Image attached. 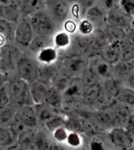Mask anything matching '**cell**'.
Here are the masks:
<instances>
[{"mask_svg": "<svg viewBox=\"0 0 134 150\" xmlns=\"http://www.w3.org/2000/svg\"><path fill=\"white\" fill-rule=\"evenodd\" d=\"M28 18L35 35L53 36L58 31V25L45 9L32 13Z\"/></svg>", "mask_w": 134, "mask_h": 150, "instance_id": "cell-1", "label": "cell"}, {"mask_svg": "<svg viewBox=\"0 0 134 150\" xmlns=\"http://www.w3.org/2000/svg\"><path fill=\"white\" fill-rule=\"evenodd\" d=\"M7 89L10 98V104L14 107L20 108L24 105L33 104L30 95L29 84L20 77L8 81Z\"/></svg>", "mask_w": 134, "mask_h": 150, "instance_id": "cell-2", "label": "cell"}, {"mask_svg": "<svg viewBox=\"0 0 134 150\" xmlns=\"http://www.w3.org/2000/svg\"><path fill=\"white\" fill-rule=\"evenodd\" d=\"M90 58L85 55L70 54L61 60L59 69L70 77L81 76L89 66Z\"/></svg>", "mask_w": 134, "mask_h": 150, "instance_id": "cell-3", "label": "cell"}, {"mask_svg": "<svg viewBox=\"0 0 134 150\" xmlns=\"http://www.w3.org/2000/svg\"><path fill=\"white\" fill-rule=\"evenodd\" d=\"M39 66L40 64L36 57L34 58L32 56L22 54L16 64L15 69L18 77L31 84L38 79Z\"/></svg>", "mask_w": 134, "mask_h": 150, "instance_id": "cell-4", "label": "cell"}, {"mask_svg": "<svg viewBox=\"0 0 134 150\" xmlns=\"http://www.w3.org/2000/svg\"><path fill=\"white\" fill-rule=\"evenodd\" d=\"M86 86L81 76L72 77L62 91V101L69 104L81 102Z\"/></svg>", "mask_w": 134, "mask_h": 150, "instance_id": "cell-5", "label": "cell"}, {"mask_svg": "<svg viewBox=\"0 0 134 150\" xmlns=\"http://www.w3.org/2000/svg\"><path fill=\"white\" fill-rule=\"evenodd\" d=\"M107 135L111 145L116 149H132L134 148V138L124 127H114L108 131Z\"/></svg>", "mask_w": 134, "mask_h": 150, "instance_id": "cell-6", "label": "cell"}, {"mask_svg": "<svg viewBox=\"0 0 134 150\" xmlns=\"http://www.w3.org/2000/svg\"><path fill=\"white\" fill-rule=\"evenodd\" d=\"M35 34L29 18L21 17L17 22L14 30V40L21 47L26 48L29 46Z\"/></svg>", "mask_w": 134, "mask_h": 150, "instance_id": "cell-7", "label": "cell"}, {"mask_svg": "<svg viewBox=\"0 0 134 150\" xmlns=\"http://www.w3.org/2000/svg\"><path fill=\"white\" fill-rule=\"evenodd\" d=\"M70 4L65 0H45V7L48 14L57 25H62L70 15Z\"/></svg>", "mask_w": 134, "mask_h": 150, "instance_id": "cell-8", "label": "cell"}, {"mask_svg": "<svg viewBox=\"0 0 134 150\" xmlns=\"http://www.w3.org/2000/svg\"><path fill=\"white\" fill-rule=\"evenodd\" d=\"M21 55L22 53L18 47L7 43L4 45L0 48V70L7 72L15 69Z\"/></svg>", "mask_w": 134, "mask_h": 150, "instance_id": "cell-9", "label": "cell"}, {"mask_svg": "<svg viewBox=\"0 0 134 150\" xmlns=\"http://www.w3.org/2000/svg\"><path fill=\"white\" fill-rule=\"evenodd\" d=\"M131 21L132 17L126 14L118 5L113 6L106 13V24L120 28L125 31L131 28Z\"/></svg>", "mask_w": 134, "mask_h": 150, "instance_id": "cell-10", "label": "cell"}, {"mask_svg": "<svg viewBox=\"0 0 134 150\" xmlns=\"http://www.w3.org/2000/svg\"><path fill=\"white\" fill-rule=\"evenodd\" d=\"M98 57L110 65H114L119 62V44L107 42L98 53Z\"/></svg>", "mask_w": 134, "mask_h": 150, "instance_id": "cell-11", "label": "cell"}, {"mask_svg": "<svg viewBox=\"0 0 134 150\" xmlns=\"http://www.w3.org/2000/svg\"><path fill=\"white\" fill-rule=\"evenodd\" d=\"M114 116L116 125L118 127H124L126 124L129 116L134 111V108L119 103L116 101L114 105L110 108Z\"/></svg>", "mask_w": 134, "mask_h": 150, "instance_id": "cell-12", "label": "cell"}, {"mask_svg": "<svg viewBox=\"0 0 134 150\" xmlns=\"http://www.w3.org/2000/svg\"><path fill=\"white\" fill-rule=\"evenodd\" d=\"M106 12L96 2L89 6L85 11L84 17L93 24L96 28H102L105 25Z\"/></svg>", "mask_w": 134, "mask_h": 150, "instance_id": "cell-13", "label": "cell"}, {"mask_svg": "<svg viewBox=\"0 0 134 150\" xmlns=\"http://www.w3.org/2000/svg\"><path fill=\"white\" fill-rule=\"evenodd\" d=\"M27 128L35 129L39 124L34 104L24 105L18 109Z\"/></svg>", "mask_w": 134, "mask_h": 150, "instance_id": "cell-14", "label": "cell"}, {"mask_svg": "<svg viewBox=\"0 0 134 150\" xmlns=\"http://www.w3.org/2000/svg\"><path fill=\"white\" fill-rule=\"evenodd\" d=\"M92 115L107 132H108L110 129L117 126L114 116L112 115L111 111L110 108L108 109H96L92 112Z\"/></svg>", "mask_w": 134, "mask_h": 150, "instance_id": "cell-15", "label": "cell"}, {"mask_svg": "<svg viewBox=\"0 0 134 150\" xmlns=\"http://www.w3.org/2000/svg\"><path fill=\"white\" fill-rule=\"evenodd\" d=\"M36 59L40 64H55L58 60V50L54 46L45 47L36 54Z\"/></svg>", "mask_w": 134, "mask_h": 150, "instance_id": "cell-16", "label": "cell"}, {"mask_svg": "<svg viewBox=\"0 0 134 150\" xmlns=\"http://www.w3.org/2000/svg\"><path fill=\"white\" fill-rule=\"evenodd\" d=\"M18 7L22 17H29L45 7V0H18Z\"/></svg>", "mask_w": 134, "mask_h": 150, "instance_id": "cell-17", "label": "cell"}, {"mask_svg": "<svg viewBox=\"0 0 134 150\" xmlns=\"http://www.w3.org/2000/svg\"><path fill=\"white\" fill-rule=\"evenodd\" d=\"M48 85L40 80H36L29 84L30 95L34 105L44 102Z\"/></svg>", "mask_w": 134, "mask_h": 150, "instance_id": "cell-18", "label": "cell"}, {"mask_svg": "<svg viewBox=\"0 0 134 150\" xmlns=\"http://www.w3.org/2000/svg\"><path fill=\"white\" fill-rule=\"evenodd\" d=\"M102 29L104 32L107 42L120 44L122 41L125 40L126 31L122 28L107 25L105 23V25L102 27Z\"/></svg>", "mask_w": 134, "mask_h": 150, "instance_id": "cell-19", "label": "cell"}, {"mask_svg": "<svg viewBox=\"0 0 134 150\" xmlns=\"http://www.w3.org/2000/svg\"><path fill=\"white\" fill-rule=\"evenodd\" d=\"M100 83L103 91L114 98H116L118 93H119V91L124 86L123 80L114 76L103 79L100 81Z\"/></svg>", "mask_w": 134, "mask_h": 150, "instance_id": "cell-20", "label": "cell"}, {"mask_svg": "<svg viewBox=\"0 0 134 150\" xmlns=\"http://www.w3.org/2000/svg\"><path fill=\"white\" fill-rule=\"evenodd\" d=\"M102 92L103 89L100 82L98 83L86 86L81 102L87 106H93Z\"/></svg>", "mask_w": 134, "mask_h": 150, "instance_id": "cell-21", "label": "cell"}, {"mask_svg": "<svg viewBox=\"0 0 134 150\" xmlns=\"http://www.w3.org/2000/svg\"><path fill=\"white\" fill-rule=\"evenodd\" d=\"M34 136H35L34 129L27 128L18 136L16 146H18V148L21 149H36Z\"/></svg>", "mask_w": 134, "mask_h": 150, "instance_id": "cell-22", "label": "cell"}, {"mask_svg": "<svg viewBox=\"0 0 134 150\" xmlns=\"http://www.w3.org/2000/svg\"><path fill=\"white\" fill-rule=\"evenodd\" d=\"M21 16L18 4L0 6V18L12 23H17Z\"/></svg>", "mask_w": 134, "mask_h": 150, "instance_id": "cell-23", "label": "cell"}, {"mask_svg": "<svg viewBox=\"0 0 134 150\" xmlns=\"http://www.w3.org/2000/svg\"><path fill=\"white\" fill-rule=\"evenodd\" d=\"M50 46H54L53 36H44V35H35L27 49L29 50L31 54H36L40 50L47 47H50Z\"/></svg>", "mask_w": 134, "mask_h": 150, "instance_id": "cell-24", "label": "cell"}, {"mask_svg": "<svg viewBox=\"0 0 134 150\" xmlns=\"http://www.w3.org/2000/svg\"><path fill=\"white\" fill-rule=\"evenodd\" d=\"M55 64H48V65L39 64L40 66L38 71V80H40L47 84L51 83L59 70V65L56 66Z\"/></svg>", "mask_w": 134, "mask_h": 150, "instance_id": "cell-25", "label": "cell"}, {"mask_svg": "<svg viewBox=\"0 0 134 150\" xmlns=\"http://www.w3.org/2000/svg\"><path fill=\"white\" fill-rule=\"evenodd\" d=\"M44 102L54 109H59L63 103L62 92L58 91L57 88H55V86L51 85L48 86V89H47Z\"/></svg>", "mask_w": 134, "mask_h": 150, "instance_id": "cell-26", "label": "cell"}, {"mask_svg": "<svg viewBox=\"0 0 134 150\" xmlns=\"http://www.w3.org/2000/svg\"><path fill=\"white\" fill-rule=\"evenodd\" d=\"M133 69H134V61H131V62L119 61L117 64L112 65L113 76L123 80L125 77Z\"/></svg>", "mask_w": 134, "mask_h": 150, "instance_id": "cell-27", "label": "cell"}, {"mask_svg": "<svg viewBox=\"0 0 134 150\" xmlns=\"http://www.w3.org/2000/svg\"><path fill=\"white\" fill-rule=\"evenodd\" d=\"M72 41V35L65 31H58L53 35V44L58 50L69 49Z\"/></svg>", "mask_w": 134, "mask_h": 150, "instance_id": "cell-28", "label": "cell"}, {"mask_svg": "<svg viewBox=\"0 0 134 150\" xmlns=\"http://www.w3.org/2000/svg\"><path fill=\"white\" fill-rule=\"evenodd\" d=\"M34 142L36 149H52L53 146H55L51 139L43 130L35 131Z\"/></svg>", "mask_w": 134, "mask_h": 150, "instance_id": "cell-29", "label": "cell"}, {"mask_svg": "<svg viewBox=\"0 0 134 150\" xmlns=\"http://www.w3.org/2000/svg\"><path fill=\"white\" fill-rule=\"evenodd\" d=\"M7 127L11 131V133L13 134V135L16 138V139L20 134H21L24 130L27 129L18 110L15 112Z\"/></svg>", "mask_w": 134, "mask_h": 150, "instance_id": "cell-30", "label": "cell"}, {"mask_svg": "<svg viewBox=\"0 0 134 150\" xmlns=\"http://www.w3.org/2000/svg\"><path fill=\"white\" fill-rule=\"evenodd\" d=\"M36 108V112L37 116L39 123H43L46 120L50 119L52 116H54L55 112V109L51 108V106L48 105L47 103L43 102V103L36 104L34 105Z\"/></svg>", "mask_w": 134, "mask_h": 150, "instance_id": "cell-31", "label": "cell"}, {"mask_svg": "<svg viewBox=\"0 0 134 150\" xmlns=\"http://www.w3.org/2000/svg\"><path fill=\"white\" fill-rule=\"evenodd\" d=\"M115 98L118 102L134 108V89L124 86Z\"/></svg>", "mask_w": 134, "mask_h": 150, "instance_id": "cell-32", "label": "cell"}, {"mask_svg": "<svg viewBox=\"0 0 134 150\" xmlns=\"http://www.w3.org/2000/svg\"><path fill=\"white\" fill-rule=\"evenodd\" d=\"M17 139L7 126H0V147H10L16 144Z\"/></svg>", "mask_w": 134, "mask_h": 150, "instance_id": "cell-33", "label": "cell"}, {"mask_svg": "<svg viewBox=\"0 0 134 150\" xmlns=\"http://www.w3.org/2000/svg\"><path fill=\"white\" fill-rule=\"evenodd\" d=\"M115 102L116 98L114 97L103 91L93 106L96 108V109H108L111 108Z\"/></svg>", "mask_w": 134, "mask_h": 150, "instance_id": "cell-34", "label": "cell"}, {"mask_svg": "<svg viewBox=\"0 0 134 150\" xmlns=\"http://www.w3.org/2000/svg\"><path fill=\"white\" fill-rule=\"evenodd\" d=\"M65 121H66L65 116L55 113L54 116L45 121L43 124L44 126V127L51 133L53 130H55V129L60 127H65Z\"/></svg>", "mask_w": 134, "mask_h": 150, "instance_id": "cell-35", "label": "cell"}, {"mask_svg": "<svg viewBox=\"0 0 134 150\" xmlns=\"http://www.w3.org/2000/svg\"><path fill=\"white\" fill-rule=\"evenodd\" d=\"M120 59L122 62L134 61V48L124 40L119 44Z\"/></svg>", "mask_w": 134, "mask_h": 150, "instance_id": "cell-36", "label": "cell"}, {"mask_svg": "<svg viewBox=\"0 0 134 150\" xmlns=\"http://www.w3.org/2000/svg\"><path fill=\"white\" fill-rule=\"evenodd\" d=\"M81 79L83 80L84 83H85V85L86 86L98 83L101 81L99 75L96 73V71H95L94 69H92L90 65L83 72V74L81 76Z\"/></svg>", "mask_w": 134, "mask_h": 150, "instance_id": "cell-37", "label": "cell"}, {"mask_svg": "<svg viewBox=\"0 0 134 150\" xmlns=\"http://www.w3.org/2000/svg\"><path fill=\"white\" fill-rule=\"evenodd\" d=\"M18 111L16 107L10 104L0 109V126H8L15 112Z\"/></svg>", "mask_w": 134, "mask_h": 150, "instance_id": "cell-38", "label": "cell"}, {"mask_svg": "<svg viewBox=\"0 0 134 150\" xmlns=\"http://www.w3.org/2000/svg\"><path fill=\"white\" fill-rule=\"evenodd\" d=\"M12 24V22H10L8 21L0 18V34H2L3 36L5 37L7 40V42L14 40V28L13 27Z\"/></svg>", "mask_w": 134, "mask_h": 150, "instance_id": "cell-39", "label": "cell"}, {"mask_svg": "<svg viewBox=\"0 0 134 150\" xmlns=\"http://www.w3.org/2000/svg\"><path fill=\"white\" fill-rule=\"evenodd\" d=\"M96 28L89 20L85 17H82L78 23L77 32L83 35H89L94 32Z\"/></svg>", "mask_w": 134, "mask_h": 150, "instance_id": "cell-40", "label": "cell"}, {"mask_svg": "<svg viewBox=\"0 0 134 150\" xmlns=\"http://www.w3.org/2000/svg\"><path fill=\"white\" fill-rule=\"evenodd\" d=\"M66 142L71 148L81 147L84 143L81 133L76 132V131H70Z\"/></svg>", "mask_w": 134, "mask_h": 150, "instance_id": "cell-41", "label": "cell"}, {"mask_svg": "<svg viewBox=\"0 0 134 150\" xmlns=\"http://www.w3.org/2000/svg\"><path fill=\"white\" fill-rule=\"evenodd\" d=\"M65 127L70 131H76V132H84L83 131V126L82 121L81 120L75 118V117H66L65 121Z\"/></svg>", "mask_w": 134, "mask_h": 150, "instance_id": "cell-42", "label": "cell"}, {"mask_svg": "<svg viewBox=\"0 0 134 150\" xmlns=\"http://www.w3.org/2000/svg\"><path fill=\"white\" fill-rule=\"evenodd\" d=\"M69 132L70 130L65 127H60L51 132V138L58 143H64L66 142Z\"/></svg>", "mask_w": 134, "mask_h": 150, "instance_id": "cell-43", "label": "cell"}, {"mask_svg": "<svg viewBox=\"0 0 134 150\" xmlns=\"http://www.w3.org/2000/svg\"><path fill=\"white\" fill-rule=\"evenodd\" d=\"M118 6L129 17H134V0H119Z\"/></svg>", "mask_w": 134, "mask_h": 150, "instance_id": "cell-44", "label": "cell"}, {"mask_svg": "<svg viewBox=\"0 0 134 150\" xmlns=\"http://www.w3.org/2000/svg\"><path fill=\"white\" fill-rule=\"evenodd\" d=\"M62 26H63V31L71 35L76 34L77 32L78 24L73 19H69V18L66 19L62 24Z\"/></svg>", "mask_w": 134, "mask_h": 150, "instance_id": "cell-45", "label": "cell"}, {"mask_svg": "<svg viewBox=\"0 0 134 150\" xmlns=\"http://www.w3.org/2000/svg\"><path fill=\"white\" fill-rule=\"evenodd\" d=\"M10 104V98L8 92L7 86H2L0 88V109Z\"/></svg>", "mask_w": 134, "mask_h": 150, "instance_id": "cell-46", "label": "cell"}, {"mask_svg": "<svg viewBox=\"0 0 134 150\" xmlns=\"http://www.w3.org/2000/svg\"><path fill=\"white\" fill-rule=\"evenodd\" d=\"M99 135L100 134L92 136V138L88 143L89 149H105L104 142L101 138H99Z\"/></svg>", "mask_w": 134, "mask_h": 150, "instance_id": "cell-47", "label": "cell"}, {"mask_svg": "<svg viewBox=\"0 0 134 150\" xmlns=\"http://www.w3.org/2000/svg\"><path fill=\"white\" fill-rule=\"evenodd\" d=\"M119 0H96V3L102 8L105 12L107 13L110 8L116 5H118Z\"/></svg>", "mask_w": 134, "mask_h": 150, "instance_id": "cell-48", "label": "cell"}, {"mask_svg": "<svg viewBox=\"0 0 134 150\" xmlns=\"http://www.w3.org/2000/svg\"><path fill=\"white\" fill-rule=\"evenodd\" d=\"M124 86L134 89V69H133L123 79Z\"/></svg>", "mask_w": 134, "mask_h": 150, "instance_id": "cell-49", "label": "cell"}, {"mask_svg": "<svg viewBox=\"0 0 134 150\" xmlns=\"http://www.w3.org/2000/svg\"><path fill=\"white\" fill-rule=\"evenodd\" d=\"M125 127L130 133V134L133 136V138H134V112H133L130 115L126 124L125 126Z\"/></svg>", "mask_w": 134, "mask_h": 150, "instance_id": "cell-50", "label": "cell"}, {"mask_svg": "<svg viewBox=\"0 0 134 150\" xmlns=\"http://www.w3.org/2000/svg\"><path fill=\"white\" fill-rule=\"evenodd\" d=\"M125 40L129 43L130 46L134 48V29L133 28H129L125 32Z\"/></svg>", "mask_w": 134, "mask_h": 150, "instance_id": "cell-51", "label": "cell"}, {"mask_svg": "<svg viewBox=\"0 0 134 150\" xmlns=\"http://www.w3.org/2000/svg\"><path fill=\"white\" fill-rule=\"evenodd\" d=\"M9 75L6 71L0 70V88L2 86L6 85L9 81Z\"/></svg>", "mask_w": 134, "mask_h": 150, "instance_id": "cell-52", "label": "cell"}, {"mask_svg": "<svg viewBox=\"0 0 134 150\" xmlns=\"http://www.w3.org/2000/svg\"><path fill=\"white\" fill-rule=\"evenodd\" d=\"M18 4V0H0V6Z\"/></svg>", "mask_w": 134, "mask_h": 150, "instance_id": "cell-53", "label": "cell"}, {"mask_svg": "<svg viewBox=\"0 0 134 150\" xmlns=\"http://www.w3.org/2000/svg\"><path fill=\"white\" fill-rule=\"evenodd\" d=\"M6 43H7V40H6V39L3 36V35L0 34V48L3 47V46L6 44Z\"/></svg>", "mask_w": 134, "mask_h": 150, "instance_id": "cell-54", "label": "cell"}, {"mask_svg": "<svg viewBox=\"0 0 134 150\" xmlns=\"http://www.w3.org/2000/svg\"><path fill=\"white\" fill-rule=\"evenodd\" d=\"M131 28L134 29V17H132V21H131Z\"/></svg>", "mask_w": 134, "mask_h": 150, "instance_id": "cell-55", "label": "cell"}, {"mask_svg": "<svg viewBox=\"0 0 134 150\" xmlns=\"http://www.w3.org/2000/svg\"><path fill=\"white\" fill-rule=\"evenodd\" d=\"M65 1H66L67 3H69V4H71V3H74V2H76V1H77V0H65Z\"/></svg>", "mask_w": 134, "mask_h": 150, "instance_id": "cell-56", "label": "cell"}, {"mask_svg": "<svg viewBox=\"0 0 134 150\" xmlns=\"http://www.w3.org/2000/svg\"><path fill=\"white\" fill-rule=\"evenodd\" d=\"M90 1H92V2H96V0H90Z\"/></svg>", "mask_w": 134, "mask_h": 150, "instance_id": "cell-57", "label": "cell"}, {"mask_svg": "<svg viewBox=\"0 0 134 150\" xmlns=\"http://www.w3.org/2000/svg\"><path fill=\"white\" fill-rule=\"evenodd\" d=\"M133 112H134V111H133Z\"/></svg>", "mask_w": 134, "mask_h": 150, "instance_id": "cell-58", "label": "cell"}]
</instances>
